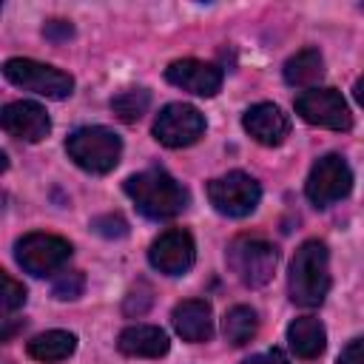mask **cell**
<instances>
[{
    "mask_svg": "<svg viewBox=\"0 0 364 364\" xmlns=\"http://www.w3.org/2000/svg\"><path fill=\"white\" fill-rule=\"evenodd\" d=\"M205 134V114L188 102H168L154 119V136L165 148H188Z\"/></svg>",
    "mask_w": 364,
    "mask_h": 364,
    "instance_id": "cell-10",
    "label": "cell"
},
{
    "mask_svg": "<svg viewBox=\"0 0 364 364\" xmlns=\"http://www.w3.org/2000/svg\"><path fill=\"white\" fill-rule=\"evenodd\" d=\"M68 156L88 173H108L117 168L119 154H122V139L102 125H85L77 128L65 139Z\"/></svg>",
    "mask_w": 364,
    "mask_h": 364,
    "instance_id": "cell-3",
    "label": "cell"
},
{
    "mask_svg": "<svg viewBox=\"0 0 364 364\" xmlns=\"http://www.w3.org/2000/svg\"><path fill=\"white\" fill-rule=\"evenodd\" d=\"M324 77V57L318 48H301L284 63V82L293 88H310Z\"/></svg>",
    "mask_w": 364,
    "mask_h": 364,
    "instance_id": "cell-19",
    "label": "cell"
},
{
    "mask_svg": "<svg viewBox=\"0 0 364 364\" xmlns=\"http://www.w3.org/2000/svg\"><path fill=\"white\" fill-rule=\"evenodd\" d=\"M330 290V253L327 245L318 239H307L299 245L290 273H287V293L290 301L299 307H318Z\"/></svg>",
    "mask_w": 364,
    "mask_h": 364,
    "instance_id": "cell-2",
    "label": "cell"
},
{
    "mask_svg": "<svg viewBox=\"0 0 364 364\" xmlns=\"http://www.w3.org/2000/svg\"><path fill=\"white\" fill-rule=\"evenodd\" d=\"M17 264L31 276H51L71 259V242L54 233H28L14 245Z\"/></svg>",
    "mask_w": 364,
    "mask_h": 364,
    "instance_id": "cell-7",
    "label": "cell"
},
{
    "mask_svg": "<svg viewBox=\"0 0 364 364\" xmlns=\"http://www.w3.org/2000/svg\"><path fill=\"white\" fill-rule=\"evenodd\" d=\"M242 364H290V361H287V355H284L282 350H267V353L250 355V358L242 361Z\"/></svg>",
    "mask_w": 364,
    "mask_h": 364,
    "instance_id": "cell-27",
    "label": "cell"
},
{
    "mask_svg": "<svg viewBox=\"0 0 364 364\" xmlns=\"http://www.w3.org/2000/svg\"><path fill=\"white\" fill-rule=\"evenodd\" d=\"M117 347H119V353L134 355V358H159V355L168 353L171 341H168V333L162 327H154V324H131V327H125L119 333Z\"/></svg>",
    "mask_w": 364,
    "mask_h": 364,
    "instance_id": "cell-16",
    "label": "cell"
},
{
    "mask_svg": "<svg viewBox=\"0 0 364 364\" xmlns=\"http://www.w3.org/2000/svg\"><path fill=\"white\" fill-rule=\"evenodd\" d=\"M23 304H26V287L20 282H14L9 273H3V313L9 316Z\"/></svg>",
    "mask_w": 364,
    "mask_h": 364,
    "instance_id": "cell-24",
    "label": "cell"
},
{
    "mask_svg": "<svg viewBox=\"0 0 364 364\" xmlns=\"http://www.w3.org/2000/svg\"><path fill=\"white\" fill-rule=\"evenodd\" d=\"M296 114L318 128L330 131H350L353 128V114L341 91L336 88H307L296 97Z\"/></svg>",
    "mask_w": 364,
    "mask_h": 364,
    "instance_id": "cell-9",
    "label": "cell"
},
{
    "mask_svg": "<svg viewBox=\"0 0 364 364\" xmlns=\"http://www.w3.org/2000/svg\"><path fill=\"white\" fill-rule=\"evenodd\" d=\"M208 199H210L213 210H219L222 216L242 219L256 210V205L262 199V188L250 173L230 171V173L208 182Z\"/></svg>",
    "mask_w": 364,
    "mask_h": 364,
    "instance_id": "cell-6",
    "label": "cell"
},
{
    "mask_svg": "<svg viewBox=\"0 0 364 364\" xmlns=\"http://www.w3.org/2000/svg\"><path fill=\"white\" fill-rule=\"evenodd\" d=\"M279 262V250L256 236H239L228 245V264L236 279L247 287H262L270 282Z\"/></svg>",
    "mask_w": 364,
    "mask_h": 364,
    "instance_id": "cell-5",
    "label": "cell"
},
{
    "mask_svg": "<svg viewBox=\"0 0 364 364\" xmlns=\"http://www.w3.org/2000/svg\"><path fill=\"white\" fill-rule=\"evenodd\" d=\"M82 290H85V276H82L80 270H65V273H60V276L54 279V284H51V293H54V299H60V301L80 299Z\"/></svg>",
    "mask_w": 364,
    "mask_h": 364,
    "instance_id": "cell-22",
    "label": "cell"
},
{
    "mask_svg": "<svg viewBox=\"0 0 364 364\" xmlns=\"http://www.w3.org/2000/svg\"><path fill=\"white\" fill-rule=\"evenodd\" d=\"M151 105V94L145 88H125L111 100V111L117 114V119L122 122H136L142 119V114Z\"/></svg>",
    "mask_w": 364,
    "mask_h": 364,
    "instance_id": "cell-21",
    "label": "cell"
},
{
    "mask_svg": "<svg viewBox=\"0 0 364 364\" xmlns=\"http://www.w3.org/2000/svg\"><path fill=\"white\" fill-rule=\"evenodd\" d=\"M353 97H355V102L364 108V77L355 80V85H353Z\"/></svg>",
    "mask_w": 364,
    "mask_h": 364,
    "instance_id": "cell-28",
    "label": "cell"
},
{
    "mask_svg": "<svg viewBox=\"0 0 364 364\" xmlns=\"http://www.w3.org/2000/svg\"><path fill=\"white\" fill-rule=\"evenodd\" d=\"M242 125H245V131L259 145H267V148L282 145L284 136L290 134V117L279 105H273V102H256V105H250L245 111V117H242Z\"/></svg>",
    "mask_w": 364,
    "mask_h": 364,
    "instance_id": "cell-14",
    "label": "cell"
},
{
    "mask_svg": "<svg viewBox=\"0 0 364 364\" xmlns=\"http://www.w3.org/2000/svg\"><path fill=\"white\" fill-rule=\"evenodd\" d=\"M43 34H46V40H51V43H63V40H68V37L74 34V28H71L68 20H48L46 28H43Z\"/></svg>",
    "mask_w": 364,
    "mask_h": 364,
    "instance_id": "cell-26",
    "label": "cell"
},
{
    "mask_svg": "<svg viewBox=\"0 0 364 364\" xmlns=\"http://www.w3.org/2000/svg\"><path fill=\"white\" fill-rule=\"evenodd\" d=\"M173 330L185 338V341H208L213 336V310L205 299H188L179 301L171 313Z\"/></svg>",
    "mask_w": 364,
    "mask_h": 364,
    "instance_id": "cell-15",
    "label": "cell"
},
{
    "mask_svg": "<svg viewBox=\"0 0 364 364\" xmlns=\"http://www.w3.org/2000/svg\"><path fill=\"white\" fill-rule=\"evenodd\" d=\"M350 188H353V171L341 154L318 156L304 182V193L316 208H327V205L344 199L350 193Z\"/></svg>",
    "mask_w": 364,
    "mask_h": 364,
    "instance_id": "cell-8",
    "label": "cell"
},
{
    "mask_svg": "<svg viewBox=\"0 0 364 364\" xmlns=\"http://www.w3.org/2000/svg\"><path fill=\"white\" fill-rule=\"evenodd\" d=\"M125 193L136 205V210L148 219H173L179 216L191 196L188 191L162 168H148L125 179Z\"/></svg>",
    "mask_w": 364,
    "mask_h": 364,
    "instance_id": "cell-1",
    "label": "cell"
},
{
    "mask_svg": "<svg viewBox=\"0 0 364 364\" xmlns=\"http://www.w3.org/2000/svg\"><path fill=\"white\" fill-rule=\"evenodd\" d=\"M336 364H364V336L347 341L344 350L338 353V361Z\"/></svg>",
    "mask_w": 364,
    "mask_h": 364,
    "instance_id": "cell-25",
    "label": "cell"
},
{
    "mask_svg": "<svg viewBox=\"0 0 364 364\" xmlns=\"http://www.w3.org/2000/svg\"><path fill=\"white\" fill-rule=\"evenodd\" d=\"M3 74L11 85L23 88V91H31L37 97H46V100H65L71 97L74 91V77L54 68V65H46V63H37V60H28V57H11L3 63Z\"/></svg>",
    "mask_w": 364,
    "mask_h": 364,
    "instance_id": "cell-4",
    "label": "cell"
},
{
    "mask_svg": "<svg viewBox=\"0 0 364 364\" xmlns=\"http://www.w3.org/2000/svg\"><path fill=\"white\" fill-rule=\"evenodd\" d=\"M165 80L188 94H196V97H213L219 94L222 88V68L213 65V63H202V60H193V57H185V60H173L168 68H165Z\"/></svg>",
    "mask_w": 364,
    "mask_h": 364,
    "instance_id": "cell-12",
    "label": "cell"
},
{
    "mask_svg": "<svg viewBox=\"0 0 364 364\" xmlns=\"http://www.w3.org/2000/svg\"><path fill=\"white\" fill-rule=\"evenodd\" d=\"M222 333H225L228 344H233V347L247 344L259 333V316H256V310L253 307H245V304L230 307L225 313V318H222Z\"/></svg>",
    "mask_w": 364,
    "mask_h": 364,
    "instance_id": "cell-20",
    "label": "cell"
},
{
    "mask_svg": "<svg viewBox=\"0 0 364 364\" xmlns=\"http://www.w3.org/2000/svg\"><path fill=\"white\" fill-rule=\"evenodd\" d=\"M28 355L34 361H43V364H57V361H65L74 350H77V336L68 333V330H46L40 336H34L28 344H26Z\"/></svg>",
    "mask_w": 364,
    "mask_h": 364,
    "instance_id": "cell-18",
    "label": "cell"
},
{
    "mask_svg": "<svg viewBox=\"0 0 364 364\" xmlns=\"http://www.w3.org/2000/svg\"><path fill=\"white\" fill-rule=\"evenodd\" d=\"M91 228H94V233H100V236H105V239H119V236L128 233V222H125L119 213L97 216V219L91 222Z\"/></svg>",
    "mask_w": 364,
    "mask_h": 364,
    "instance_id": "cell-23",
    "label": "cell"
},
{
    "mask_svg": "<svg viewBox=\"0 0 364 364\" xmlns=\"http://www.w3.org/2000/svg\"><path fill=\"white\" fill-rule=\"evenodd\" d=\"M193 259H196L193 236L188 230H182V228H171V230L159 233L151 242V250H148V262L165 276L188 273L193 267Z\"/></svg>",
    "mask_w": 364,
    "mask_h": 364,
    "instance_id": "cell-11",
    "label": "cell"
},
{
    "mask_svg": "<svg viewBox=\"0 0 364 364\" xmlns=\"http://www.w3.org/2000/svg\"><path fill=\"white\" fill-rule=\"evenodd\" d=\"M0 122H3V131L20 142H40L51 131V119H48L46 108L31 100L9 102L0 114Z\"/></svg>",
    "mask_w": 364,
    "mask_h": 364,
    "instance_id": "cell-13",
    "label": "cell"
},
{
    "mask_svg": "<svg viewBox=\"0 0 364 364\" xmlns=\"http://www.w3.org/2000/svg\"><path fill=\"white\" fill-rule=\"evenodd\" d=\"M287 344L304 361L318 358L324 353V347H327V330L316 316H299L287 327Z\"/></svg>",
    "mask_w": 364,
    "mask_h": 364,
    "instance_id": "cell-17",
    "label": "cell"
}]
</instances>
